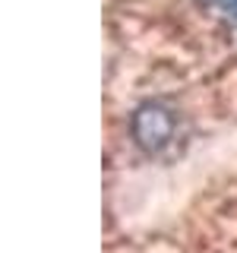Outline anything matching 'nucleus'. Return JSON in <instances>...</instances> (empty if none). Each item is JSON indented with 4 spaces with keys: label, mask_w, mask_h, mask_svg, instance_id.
<instances>
[{
    "label": "nucleus",
    "mask_w": 237,
    "mask_h": 253,
    "mask_svg": "<svg viewBox=\"0 0 237 253\" xmlns=\"http://www.w3.org/2000/svg\"><path fill=\"white\" fill-rule=\"evenodd\" d=\"M215 6H225V10H237V0H209Z\"/></svg>",
    "instance_id": "obj_2"
},
{
    "label": "nucleus",
    "mask_w": 237,
    "mask_h": 253,
    "mask_svg": "<svg viewBox=\"0 0 237 253\" xmlns=\"http://www.w3.org/2000/svg\"><path fill=\"white\" fill-rule=\"evenodd\" d=\"M133 139H136L139 149L146 152H158L161 146H168V139L174 136V126H177V117H174V108L164 105V101H146L133 111Z\"/></svg>",
    "instance_id": "obj_1"
}]
</instances>
